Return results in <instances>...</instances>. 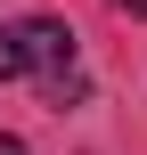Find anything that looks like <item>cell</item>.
Returning a JSON list of instances; mask_svg holds the SVG:
<instances>
[{"mask_svg":"<svg viewBox=\"0 0 147 155\" xmlns=\"http://www.w3.org/2000/svg\"><path fill=\"white\" fill-rule=\"evenodd\" d=\"M16 41H25V74H41L57 106L82 98V65H74V33H65V16H25Z\"/></svg>","mask_w":147,"mask_h":155,"instance_id":"1","label":"cell"},{"mask_svg":"<svg viewBox=\"0 0 147 155\" xmlns=\"http://www.w3.org/2000/svg\"><path fill=\"white\" fill-rule=\"evenodd\" d=\"M25 74V41H16V25H0V82H16Z\"/></svg>","mask_w":147,"mask_h":155,"instance_id":"2","label":"cell"},{"mask_svg":"<svg viewBox=\"0 0 147 155\" xmlns=\"http://www.w3.org/2000/svg\"><path fill=\"white\" fill-rule=\"evenodd\" d=\"M115 8H131V16H147V0H115Z\"/></svg>","mask_w":147,"mask_h":155,"instance_id":"3","label":"cell"},{"mask_svg":"<svg viewBox=\"0 0 147 155\" xmlns=\"http://www.w3.org/2000/svg\"><path fill=\"white\" fill-rule=\"evenodd\" d=\"M0 155H25V139H0Z\"/></svg>","mask_w":147,"mask_h":155,"instance_id":"4","label":"cell"}]
</instances>
